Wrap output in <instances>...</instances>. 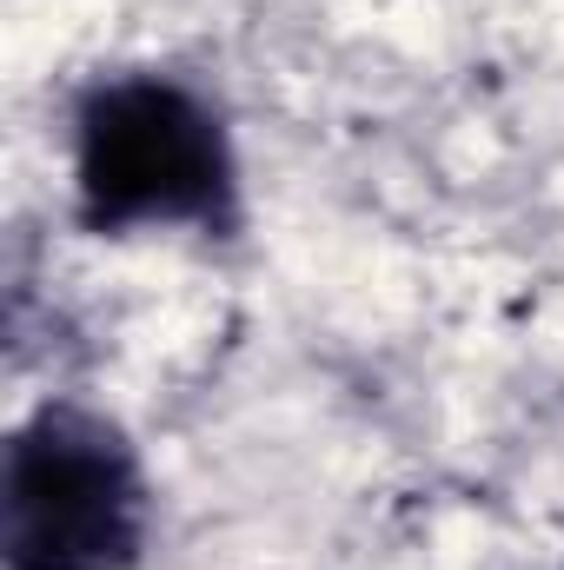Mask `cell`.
Instances as JSON below:
<instances>
[{"mask_svg":"<svg viewBox=\"0 0 564 570\" xmlns=\"http://www.w3.org/2000/svg\"><path fill=\"white\" fill-rule=\"evenodd\" d=\"M74 199L94 233H220L240 213L233 140L173 73L94 80L74 107Z\"/></svg>","mask_w":564,"mask_h":570,"instance_id":"6da1fadb","label":"cell"},{"mask_svg":"<svg viewBox=\"0 0 564 570\" xmlns=\"http://www.w3.org/2000/svg\"><path fill=\"white\" fill-rule=\"evenodd\" d=\"M146 544V471L120 425L87 405H40L7 438V570H127Z\"/></svg>","mask_w":564,"mask_h":570,"instance_id":"7a4b0ae2","label":"cell"}]
</instances>
